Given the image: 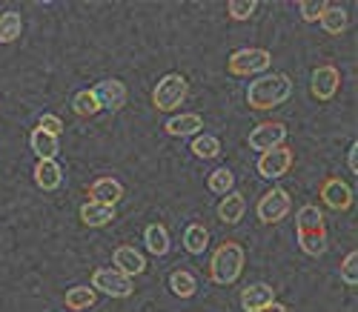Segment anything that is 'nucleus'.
<instances>
[{
	"mask_svg": "<svg viewBox=\"0 0 358 312\" xmlns=\"http://www.w3.org/2000/svg\"><path fill=\"white\" fill-rule=\"evenodd\" d=\"M255 166H258V175L261 178H284L292 169V149L278 146V149L264 152Z\"/></svg>",
	"mask_w": 358,
	"mask_h": 312,
	"instance_id": "9",
	"label": "nucleus"
},
{
	"mask_svg": "<svg viewBox=\"0 0 358 312\" xmlns=\"http://www.w3.org/2000/svg\"><path fill=\"white\" fill-rule=\"evenodd\" d=\"M92 290L95 292H103L109 298H129L135 287H132V278H127L124 272L101 267V269L92 272Z\"/></svg>",
	"mask_w": 358,
	"mask_h": 312,
	"instance_id": "6",
	"label": "nucleus"
},
{
	"mask_svg": "<svg viewBox=\"0 0 358 312\" xmlns=\"http://www.w3.org/2000/svg\"><path fill=\"white\" fill-rule=\"evenodd\" d=\"M112 264H115V269L117 272H124L127 278H132V275H141L143 269H146V258L138 253L135 246H117L115 253H112Z\"/></svg>",
	"mask_w": 358,
	"mask_h": 312,
	"instance_id": "13",
	"label": "nucleus"
},
{
	"mask_svg": "<svg viewBox=\"0 0 358 312\" xmlns=\"http://www.w3.org/2000/svg\"><path fill=\"white\" fill-rule=\"evenodd\" d=\"M321 201L330 209H336V212H344V209L352 206V190L338 178H327L321 183Z\"/></svg>",
	"mask_w": 358,
	"mask_h": 312,
	"instance_id": "12",
	"label": "nucleus"
},
{
	"mask_svg": "<svg viewBox=\"0 0 358 312\" xmlns=\"http://www.w3.org/2000/svg\"><path fill=\"white\" fill-rule=\"evenodd\" d=\"M347 164H350V172H358V143H352V146H350Z\"/></svg>",
	"mask_w": 358,
	"mask_h": 312,
	"instance_id": "34",
	"label": "nucleus"
},
{
	"mask_svg": "<svg viewBox=\"0 0 358 312\" xmlns=\"http://www.w3.org/2000/svg\"><path fill=\"white\" fill-rule=\"evenodd\" d=\"M35 183L41 186L43 192H55L57 186L64 183V169L57 166L55 161H38V166H35Z\"/></svg>",
	"mask_w": 358,
	"mask_h": 312,
	"instance_id": "20",
	"label": "nucleus"
},
{
	"mask_svg": "<svg viewBox=\"0 0 358 312\" xmlns=\"http://www.w3.org/2000/svg\"><path fill=\"white\" fill-rule=\"evenodd\" d=\"M23 20L17 12H3L0 15V43H15L20 38Z\"/></svg>",
	"mask_w": 358,
	"mask_h": 312,
	"instance_id": "26",
	"label": "nucleus"
},
{
	"mask_svg": "<svg viewBox=\"0 0 358 312\" xmlns=\"http://www.w3.org/2000/svg\"><path fill=\"white\" fill-rule=\"evenodd\" d=\"M92 95H95V101L101 104V109L117 112V109L127 104V86H124L121 80H115V78H106V80H101V83L92 89Z\"/></svg>",
	"mask_w": 358,
	"mask_h": 312,
	"instance_id": "11",
	"label": "nucleus"
},
{
	"mask_svg": "<svg viewBox=\"0 0 358 312\" xmlns=\"http://www.w3.org/2000/svg\"><path fill=\"white\" fill-rule=\"evenodd\" d=\"M244 261H247L244 246L235 243V241H224V243L215 249L213 261H210V275H213V281H215V284H221V287L235 284L238 275H241V269H244Z\"/></svg>",
	"mask_w": 358,
	"mask_h": 312,
	"instance_id": "3",
	"label": "nucleus"
},
{
	"mask_svg": "<svg viewBox=\"0 0 358 312\" xmlns=\"http://www.w3.org/2000/svg\"><path fill=\"white\" fill-rule=\"evenodd\" d=\"M169 290H172L178 298H192L195 290H198V281H195V275L187 272V269H175V272L169 275Z\"/></svg>",
	"mask_w": 358,
	"mask_h": 312,
	"instance_id": "24",
	"label": "nucleus"
},
{
	"mask_svg": "<svg viewBox=\"0 0 358 312\" xmlns=\"http://www.w3.org/2000/svg\"><path fill=\"white\" fill-rule=\"evenodd\" d=\"M80 221L92 229H101L106 224L115 221V206H106V204H95V201H86L80 206Z\"/></svg>",
	"mask_w": 358,
	"mask_h": 312,
	"instance_id": "16",
	"label": "nucleus"
},
{
	"mask_svg": "<svg viewBox=\"0 0 358 312\" xmlns=\"http://www.w3.org/2000/svg\"><path fill=\"white\" fill-rule=\"evenodd\" d=\"M72 109H75V115H80V118H92V115L101 112V104L95 101L92 89H80L78 95L72 98Z\"/></svg>",
	"mask_w": 358,
	"mask_h": 312,
	"instance_id": "28",
	"label": "nucleus"
},
{
	"mask_svg": "<svg viewBox=\"0 0 358 312\" xmlns=\"http://www.w3.org/2000/svg\"><path fill=\"white\" fill-rule=\"evenodd\" d=\"M273 64V55L266 49H238L229 55V72L232 75H264Z\"/></svg>",
	"mask_w": 358,
	"mask_h": 312,
	"instance_id": "5",
	"label": "nucleus"
},
{
	"mask_svg": "<svg viewBox=\"0 0 358 312\" xmlns=\"http://www.w3.org/2000/svg\"><path fill=\"white\" fill-rule=\"evenodd\" d=\"M184 246L189 255H201L206 246H210V229L201 227V224H189L184 232Z\"/></svg>",
	"mask_w": 358,
	"mask_h": 312,
	"instance_id": "25",
	"label": "nucleus"
},
{
	"mask_svg": "<svg viewBox=\"0 0 358 312\" xmlns=\"http://www.w3.org/2000/svg\"><path fill=\"white\" fill-rule=\"evenodd\" d=\"M295 232H298V243L307 255L318 258L327 253V227H324V215L318 206L307 204L298 209L295 215Z\"/></svg>",
	"mask_w": 358,
	"mask_h": 312,
	"instance_id": "2",
	"label": "nucleus"
},
{
	"mask_svg": "<svg viewBox=\"0 0 358 312\" xmlns=\"http://www.w3.org/2000/svg\"><path fill=\"white\" fill-rule=\"evenodd\" d=\"M206 186H210L215 195H229V192H232V186H235V175H232V169H227V166L213 169V172H210V180H206Z\"/></svg>",
	"mask_w": 358,
	"mask_h": 312,
	"instance_id": "27",
	"label": "nucleus"
},
{
	"mask_svg": "<svg viewBox=\"0 0 358 312\" xmlns=\"http://www.w3.org/2000/svg\"><path fill=\"white\" fill-rule=\"evenodd\" d=\"M318 20H321V26H324L327 35H341V32H347V26H350V15H347V9L338 6V3H327Z\"/></svg>",
	"mask_w": 358,
	"mask_h": 312,
	"instance_id": "18",
	"label": "nucleus"
},
{
	"mask_svg": "<svg viewBox=\"0 0 358 312\" xmlns=\"http://www.w3.org/2000/svg\"><path fill=\"white\" fill-rule=\"evenodd\" d=\"M95 301H98V292H95L92 287H72V290L64 295V304H66V309H72V312H83V309H89V306H95Z\"/></svg>",
	"mask_w": 358,
	"mask_h": 312,
	"instance_id": "23",
	"label": "nucleus"
},
{
	"mask_svg": "<svg viewBox=\"0 0 358 312\" xmlns=\"http://www.w3.org/2000/svg\"><path fill=\"white\" fill-rule=\"evenodd\" d=\"M292 98V80L284 72H270V75H258L247 86V104L258 112L264 109H275Z\"/></svg>",
	"mask_w": 358,
	"mask_h": 312,
	"instance_id": "1",
	"label": "nucleus"
},
{
	"mask_svg": "<svg viewBox=\"0 0 358 312\" xmlns=\"http://www.w3.org/2000/svg\"><path fill=\"white\" fill-rule=\"evenodd\" d=\"M324 0H301L298 3V9H301V17L307 20V23H315L318 17H321V12H324Z\"/></svg>",
	"mask_w": 358,
	"mask_h": 312,
	"instance_id": "32",
	"label": "nucleus"
},
{
	"mask_svg": "<svg viewBox=\"0 0 358 312\" xmlns=\"http://www.w3.org/2000/svg\"><path fill=\"white\" fill-rule=\"evenodd\" d=\"M121 198H124V183L115 180V178H98L92 186H89V201H95V204L115 206Z\"/></svg>",
	"mask_w": 358,
	"mask_h": 312,
	"instance_id": "14",
	"label": "nucleus"
},
{
	"mask_svg": "<svg viewBox=\"0 0 358 312\" xmlns=\"http://www.w3.org/2000/svg\"><path fill=\"white\" fill-rule=\"evenodd\" d=\"M187 95H189L187 78L178 75V72H172V75H164V78L158 80V86H155V92H152V104H155L158 112H175L178 106L187 101Z\"/></svg>",
	"mask_w": 358,
	"mask_h": 312,
	"instance_id": "4",
	"label": "nucleus"
},
{
	"mask_svg": "<svg viewBox=\"0 0 358 312\" xmlns=\"http://www.w3.org/2000/svg\"><path fill=\"white\" fill-rule=\"evenodd\" d=\"M275 301V290L270 287V284H250L244 292H241V306L247 309V312H252V309H261V306H270Z\"/></svg>",
	"mask_w": 358,
	"mask_h": 312,
	"instance_id": "17",
	"label": "nucleus"
},
{
	"mask_svg": "<svg viewBox=\"0 0 358 312\" xmlns=\"http://www.w3.org/2000/svg\"><path fill=\"white\" fill-rule=\"evenodd\" d=\"M244 212H247V198L241 192H229L218 204V218H221L224 224H229V227H235L238 221H241Z\"/></svg>",
	"mask_w": 358,
	"mask_h": 312,
	"instance_id": "19",
	"label": "nucleus"
},
{
	"mask_svg": "<svg viewBox=\"0 0 358 312\" xmlns=\"http://www.w3.org/2000/svg\"><path fill=\"white\" fill-rule=\"evenodd\" d=\"M201 127H203V120H201V115H195V112L175 115V118H169V120L164 123L166 135H172V138H189V135H198Z\"/></svg>",
	"mask_w": 358,
	"mask_h": 312,
	"instance_id": "15",
	"label": "nucleus"
},
{
	"mask_svg": "<svg viewBox=\"0 0 358 312\" xmlns=\"http://www.w3.org/2000/svg\"><path fill=\"white\" fill-rule=\"evenodd\" d=\"M252 312H287V306L284 304H270V306H261V309H252Z\"/></svg>",
	"mask_w": 358,
	"mask_h": 312,
	"instance_id": "35",
	"label": "nucleus"
},
{
	"mask_svg": "<svg viewBox=\"0 0 358 312\" xmlns=\"http://www.w3.org/2000/svg\"><path fill=\"white\" fill-rule=\"evenodd\" d=\"M143 243L155 258H164L169 253V232L164 224H149L143 229Z\"/></svg>",
	"mask_w": 358,
	"mask_h": 312,
	"instance_id": "22",
	"label": "nucleus"
},
{
	"mask_svg": "<svg viewBox=\"0 0 358 312\" xmlns=\"http://www.w3.org/2000/svg\"><path fill=\"white\" fill-rule=\"evenodd\" d=\"M258 3L255 0H229V17L232 20H250L255 15Z\"/></svg>",
	"mask_w": 358,
	"mask_h": 312,
	"instance_id": "30",
	"label": "nucleus"
},
{
	"mask_svg": "<svg viewBox=\"0 0 358 312\" xmlns=\"http://www.w3.org/2000/svg\"><path fill=\"white\" fill-rule=\"evenodd\" d=\"M289 209H292V198H289V192L287 190H270L261 201H258V218L264 224H278V221H284V218L289 215Z\"/></svg>",
	"mask_w": 358,
	"mask_h": 312,
	"instance_id": "7",
	"label": "nucleus"
},
{
	"mask_svg": "<svg viewBox=\"0 0 358 312\" xmlns=\"http://www.w3.org/2000/svg\"><path fill=\"white\" fill-rule=\"evenodd\" d=\"M355 267H358V253H350L347 258H344V264H341V281L347 287H355L358 284V272H355Z\"/></svg>",
	"mask_w": 358,
	"mask_h": 312,
	"instance_id": "31",
	"label": "nucleus"
},
{
	"mask_svg": "<svg viewBox=\"0 0 358 312\" xmlns=\"http://www.w3.org/2000/svg\"><path fill=\"white\" fill-rule=\"evenodd\" d=\"M38 129H41V132H46V135L61 138V132H64V120L57 118V115H41V120H38Z\"/></svg>",
	"mask_w": 358,
	"mask_h": 312,
	"instance_id": "33",
	"label": "nucleus"
},
{
	"mask_svg": "<svg viewBox=\"0 0 358 312\" xmlns=\"http://www.w3.org/2000/svg\"><path fill=\"white\" fill-rule=\"evenodd\" d=\"M287 141V127L278 120H270V123H258V127L250 132V149L255 152H270V149H278L284 146Z\"/></svg>",
	"mask_w": 358,
	"mask_h": 312,
	"instance_id": "8",
	"label": "nucleus"
},
{
	"mask_svg": "<svg viewBox=\"0 0 358 312\" xmlns=\"http://www.w3.org/2000/svg\"><path fill=\"white\" fill-rule=\"evenodd\" d=\"M341 86V72L336 66H318L313 72V83H310V92L315 101H333L336 92Z\"/></svg>",
	"mask_w": 358,
	"mask_h": 312,
	"instance_id": "10",
	"label": "nucleus"
},
{
	"mask_svg": "<svg viewBox=\"0 0 358 312\" xmlns=\"http://www.w3.org/2000/svg\"><path fill=\"white\" fill-rule=\"evenodd\" d=\"M29 143H32V152L38 155V161H55L57 152H61V141H57L55 135L41 132L38 127L32 129V138H29Z\"/></svg>",
	"mask_w": 358,
	"mask_h": 312,
	"instance_id": "21",
	"label": "nucleus"
},
{
	"mask_svg": "<svg viewBox=\"0 0 358 312\" xmlns=\"http://www.w3.org/2000/svg\"><path fill=\"white\" fill-rule=\"evenodd\" d=\"M198 158H203V161H210V158H218V152H221V141L215 138V135H198L195 141H192V146H189Z\"/></svg>",
	"mask_w": 358,
	"mask_h": 312,
	"instance_id": "29",
	"label": "nucleus"
}]
</instances>
